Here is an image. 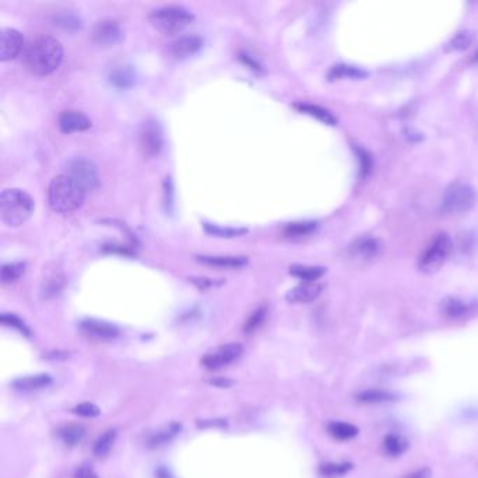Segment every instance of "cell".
I'll return each instance as SVG.
<instances>
[{
    "label": "cell",
    "mask_w": 478,
    "mask_h": 478,
    "mask_svg": "<svg viewBox=\"0 0 478 478\" xmlns=\"http://www.w3.org/2000/svg\"><path fill=\"white\" fill-rule=\"evenodd\" d=\"M63 58L61 42L52 37H38L30 42L24 54L27 69L37 76H47L55 72Z\"/></svg>",
    "instance_id": "1"
},
{
    "label": "cell",
    "mask_w": 478,
    "mask_h": 478,
    "mask_svg": "<svg viewBox=\"0 0 478 478\" xmlns=\"http://www.w3.org/2000/svg\"><path fill=\"white\" fill-rule=\"evenodd\" d=\"M86 190L66 174H61L51 181L48 201L56 214H71L79 209L85 202Z\"/></svg>",
    "instance_id": "2"
},
{
    "label": "cell",
    "mask_w": 478,
    "mask_h": 478,
    "mask_svg": "<svg viewBox=\"0 0 478 478\" xmlns=\"http://www.w3.org/2000/svg\"><path fill=\"white\" fill-rule=\"evenodd\" d=\"M34 214V200L23 190L8 188L0 197V218L11 228L24 225Z\"/></svg>",
    "instance_id": "3"
},
{
    "label": "cell",
    "mask_w": 478,
    "mask_h": 478,
    "mask_svg": "<svg viewBox=\"0 0 478 478\" xmlns=\"http://www.w3.org/2000/svg\"><path fill=\"white\" fill-rule=\"evenodd\" d=\"M149 20L152 25L163 34H177L190 27L195 17L183 6H164L154 10Z\"/></svg>",
    "instance_id": "4"
},
{
    "label": "cell",
    "mask_w": 478,
    "mask_h": 478,
    "mask_svg": "<svg viewBox=\"0 0 478 478\" xmlns=\"http://www.w3.org/2000/svg\"><path fill=\"white\" fill-rule=\"evenodd\" d=\"M477 202V194L473 185L469 183L452 184L442 200V211L446 215H463L474 208Z\"/></svg>",
    "instance_id": "5"
},
{
    "label": "cell",
    "mask_w": 478,
    "mask_h": 478,
    "mask_svg": "<svg viewBox=\"0 0 478 478\" xmlns=\"http://www.w3.org/2000/svg\"><path fill=\"white\" fill-rule=\"evenodd\" d=\"M453 250V243L446 233H439L432 240L419 258V269L425 274L436 272L449 258Z\"/></svg>",
    "instance_id": "6"
},
{
    "label": "cell",
    "mask_w": 478,
    "mask_h": 478,
    "mask_svg": "<svg viewBox=\"0 0 478 478\" xmlns=\"http://www.w3.org/2000/svg\"><path fill=\"white\" fill-rule=\"evenodd\" d=\"M164 145L163 129L156 120H147L139 132V146L145 157H156Z\"/></svg>",
    "instance_id": "7"
},
{
    "label": "cell",
    "mask_w": 478,
    "mask_h": 478,
    "mask_svg": "<svg viewBox=\"0 0 478 478\" xmlns=\"http://www.w3.org/2000/svg\"><path fill=\"white\" fill-rule=\"evenodd\" d=\"M66 176L78 181L86 191L94 190L99 185V174L96 166L85 159L72 160L66 167Z\"/></svg>",
    "instance_id": "8"
},
{
    "label": "cell",
    "mask_w": 478,
    "mask_h": 478,
    "mask_svg": "<svg viewBox=\"0 0 478 478\" xmlns=\"http://www.w3.org/2000/svg\"><path fill=\"white\" fill-rule=\"evenodd\" d=\"M123 38L120 23L113 18H104L99 21L92 32V39L97 47L111 48L120 44Z\"/></svg>",
    "instance_id": "9"
},
{
    "label": "cell",
    "mask_w": 478,
    "mask_h": 478,
    "mask_svg": "<svg viewBox=\"0 0 478 478\" xmlns=\"http://www.w3.org/2000/svg\"><path fill=\"white\" fill-rule=\"evenodd\" d=\"M241 353H243V347L238 343L226 344V345L215 348L214 351H209L202 359V363L205 367L211 370H218L235 362L241 355Z\"/></svg>",
    "instance_id": "10"
},
{
    "label": "cell",
    "mask_w": 478,
    "mask_h": 478,
    "mask_svg": "<svg viewBox=\"0 0 478 478\" xmlns=\"http://www.w3.org/2000/svg\"><path fill=\"white\" fill-rule=\"evenodd\" d=\"M23 35L14 28H3L0 32V61L14 59L23 49Z\"/></svg>",
    "instance_id": "11"
},
{
    "label": "cell",
    "mask_w": 478,
    "mask_h": 478,
    "mask_svg": "<svg viewBox=\"0 0 478 478\" xmlns=\"http://www.w3.org/2000/svg\"><path fill=\"white\" fill-rule=\"evenodd\" d=\"M80 329L86 336L92 337L94 340H100V341L114 340L120 334V331L116 326L106 323V321L94 320V319H87V320L82 321Z\"/></svg>",
    "instance_id": "12"
},
{
    "label": "cell",
    "mask_w": 478,
    "mask_h": 478,
    "mask_svg": "<svg viewBox=\"0 0 478 478\" xmlns=\"http://www.w3.org/2000/svg\"><path fill=\"white\" fill-rule=\"evenodd\" d=\"M58 125L63 133H73V132H82V130L90 129L92 121L80 111L68 110L59 116Z\"/></svg>",
    "instance_id": "13"
},
{
    "label": "cell",
    "mask_w": 478,
    "mask_h": 478,
    "mask_svg": "<svg viewBox=\"0 0 478 478\" xmlns=\"http://www.w3.org/2000/svg\"><path fill=\"white\" fill-rule=\"evenodd\" d=\"M204 45V39L198 35H185L176 39L171 47L170 52L176 59H187L195 55Z\"/></svg>",
    "instance_id": "14"
},
{
    "label": "cell",
    "mask_w": 478,
    "mask_h": 478,
    "mask_svg": "<svg viewBox=\"0 0 478 478\" xmlns=\"http://www.w3.org/2000/svg\"><path fill=\"white\" fill-rule=\"evenodd\" d=\"M323 290V285L317 282H303L286 293V300L290 303H309L314 300Z\"/></svg>",
    "instance_id": "15"
},
{
    "label": "cell",
    "mask_w": 478,
    "mask_h": 478,
    "mask_svg": "<svg viewBox=\"0 0 478 478\" xmlns=\"http://www.w3.org/2000/svg\"><path fill=\"white\" fill-rule=\"evenodd\" d=\"M181 431V425L177 422H171L168 425H164L161 428H159L157 431L152 432L147 436V446L154 449V448H160L166 443H168L170 441H173Z\"/></svg>",
    "instance_id": "16"
},
{
    "label": "cell",
    "mask_w": 478,
    "mask_h": 478,
    "mask_svg": "<svg viewBox=\"0 0 478 478\" xmlns=\"http://www.w3.org/2000/svg\"><path fill=\"white\" fill-rule=\"evenodd\" d=\"M198 261L211 266L218 268H243L248 264L247 257H235V255H202L198 257Z\"/></svg>",
    "instance_id": "17"
},
{
    "label": "cell",
    "mask_w": 478,
    "mask_h": 478,
    "mask_svg": "<svg viewBox=\"0 0 478 478\" xmlns=\"http://www.w3.org/2000/svg\"><path fill=\"white\" fill-rule=\"evenodd\" d=\"M51 383H52V377L49 374L41 373V374H31V376L18 377L13 381V387L16 390L32 391V390H39V388L48 387Z\"/></svg>",
    "instance_id": "18"
},
{
    "label": "cell",
    "mask_w": 478,
    "mask_h": 478,
    "mask_svg": "<svg viewBox=\"0 0 478 478\" xmlns=\"http://www.w3.org/2000/svg\"><path fill=\"white\" fill-rule=\"evenodd\" d=\"M441 310L448 319H460L472 310V306L459 298H446L441 303Z\"/></svg>",
    "instance_id": "19"
},
{
    "label": "cell",
    "mask_w": 478,
    "mask_h": 478,
    "mask_svg": "<svg viewBox=\"0 0 478 478\" xmlns=\"http://www.w3.org/2000/svg\"><path fill=\"white\" fill-rule=\"evenodd\" d=\"M380 251V243L379 240L373 238H363L354 243L353 245V254H355L362 259H369L377 255Z\"/></svg>",
    "instance_id": "20"
},
{
    "label": "cell",
    "mask_w": 478,
    "mask_h": 478,
    "mask_svg": "<svg viewBox=\"0 0 478 478\" xmlns=\"http://www.w3.org/2000/svg\"><path fill=\"white\" fill-rule=\"evenodd\" d=\"M110 82L120 89L132 87L136 82V72L132 66H118L111 72Z\"/></svg>",
    "instance_id": "21"
},
{
    "label": "cell",
    "mask_w": 478,
    "mask_h": 478,
    "mask_svg": "<svg viewBox=\"0 0 478 478\" xmlns=\"http://www.w3.org/2000/svg\"><path fill=\"white\" fill-rule=\"evenodd\" d=\"M290 275L305 281V282H316L326 274V268L323 266H312V265H292L289 268Z\"/></svg>",
    "instance_id": "22"
},
{
    "label": "cell",
    "mask_w": 478,
    "mask_h": 478,
    "mask_svg": "<svg viewBox=\"0 0 478 478\" xmlns=\"http://www.w3.org/2000/svg\"><path fill=\"white\" fill-rule=\"evenodd\" d=\"M300 113L307 114L310 117H314L316 120L321 121L326 125H336L337 120L336 117L326 109L314 106V104H307V103H302V104H296L295 106Z\"/></svg>",
    "instance_id": "23"
},
{
    "label": "cell",
    "mask_w": 478,
    "mask_h": 478,
    "mask_svg": "<svg viewBox=\"0 0 478 478\" xmlns=\"http://www.w3.org/2000/svg\"><path fill=\"white\" fill-rule=\"evenodd\" d=\"M58 436L66 446H76L85 438V428L79 425H65L58 429Z\"/></svg>",
    "instance_id": "24"
},
{
    "label": "cell",
    "mask_w": 478,
    "mask_h": 478,
    "mask_svg": "<svg viewBox=\"0 0 478 478\" xmlns=\"http://www.w3.org/2000/svg\"><path fill=\"white\" fill-rule=\"evenodd\" d=\"M317 228L316 222H295V223H289L283 235L289 239H298V238H305L312 235Z\"/></svg>",
    "instance_id": "25"
},
{
    "label": "cell",
    "mask_w": 478,
    "mask_h": 478,
    "mask_svg": "<svg viewBox=\"0 0 478 478\" xmlns=\"http://www.w3.org/2000/svg\"><path fill=\"white\" fill-rule=\"evenodd\" d=\"M116 438H117V431L116 429H110L107 431L104 435H102L96 443H94V448H93V452L97 458H104L110 453V451L113 449L114 446V442H116Z\"/></svg>",
    "instance_id": "26"
},
{
    "label": "cell",
    "mask_w": 478,
    "mask_h": 478,
    "mask_svg": "<svg viewBox=\"0 0 478 478\" xmlns=\"http://www.w3.org/2000/svg\"><path fill=\"white\" fill-rule=\"evenodd\" d=\"M329 432L338 441H348L358 435L359 429L347 422H333L329 425Z\"/></svg>",
    "instance_id": "27"
},
{
    "label": "cell",
    "mask_w": 478,
    "mask_h": 478,
    "mask_svg": "<svg viewBox=\"0 0 478 478\" xmlns=\"http://www.w3.org/2000/svg\"><path fill=\"white\" fill-rule=\"evenodd\" d=\"M363 76H366V72L360 71L355 66H350V65H336L329 73L330 80H337V79H344V78L360 79Z\"/></svg>",
    "instance_id": "28"
},
{
    "label": "cell",
    "mask_w": 478,
    "mask_h": 478,
    "mask_svg": "<svg viewBox=\"0 0 478 478\" xmlns=\"http://www.w3.org/2000/svg\"><path fill=\"white\" fill-rule=\"evenodd\" d=\"M383 448H384V452L387 455H390V456H400V455H403L407 451L408 443H407L405 439H403L398 435H388L383 441Z\"/></svg>",
    "instance_id": "29"
},
{
    "label": "cell",
    "mask_w": 478,
    "mask_h": 478,
    "mask_svg": "<svg viewBox=\"0 0 478 478\" xmlns=\"http://www.w3.org/2000/svg\"><path fill=\"white\" fill-rule=\"evenodd\" d=\"M24 271H25V264L24 262L4 264L3 268H1V282L3 283L16 282L17 279L21 278Z\"/></svg>",
    "instance_id": "30"
},
{
    "label": "cell",
    "mask_w": 478,
    "mask_h": 478,
    "mask_svg": "<svg viewBox=\"0 0 478 478\" xmlns=\"http://www.w3.org/2000/svg\"><path fill=\"white\" fill-rule=\"evenodd\" d=\"M396 400V396L383 390H366L358 396L360 403H386Z\"/></svg>",
    "instance_id": "31"
},
{
    "label": "cell",
    "mask_w": 478,
    "mask_h": 478,
    "mask_svg": "<svg viewBox=\"0 0 478 478\" xmlns=\"http://www.w3.org/2000/svg\"><path fill=\"white\" fill-rule=\"evenodd\" d=\"M351 469V463H326L319 469V472L326 477H340L347 474Z\"/></svg>",
    "instance_id": "32"
},
{
    "label": "cell",
    "mask_w": 478,
    "mask_h": 478,
    "mask_svg": "<svg viewBox=\"0 0 478 478\" xmlns=\"http://www.w3.org/2000/svg\"><path fill=\"white\" fill-rule=\"evenodd\" d=\"M472 41H473V35L469 31H462L451 39L446 49L448 51H463L470 47Z\"/></svg>",
    "instance_id": "33"
},
{
    "label": "cell",
    "mask_w": 478,
    "mask_h": 478,
    "mask_svg": "<svg viewBox=\"0 0 478 478\" xmlns=\"http://www.w3.org/2000/svg\"><path fill=\"white\" fill-rule=\"evenodd\" d=\"M265 316H266V307L265 306H261V307H258L248 319H247V321H245V324H244V333H252V331H255L262 323H264V320H265Z\"/></svg>",
    "instance_id": "34"
},
{
    "label": "cell",
    "mask_w": 478,
    "mask_h": 478,
    "mask_svg": "<svg viewBox=\"0 0 478 478\" xmlns=\"http://www.w3.org/2000/svg\"><path fill=\"white\" fill-rule=\"evenodd\" d=\"M0 320H1V323H3L4 326H10V327H13V329H17L21 334L30 336L28 327L23 323V320H20L18 317H16L14 314H1Z\"/></svg>",
    "instance_id": "35"
},
{
    "label": "cell",
    "mask_w": 478,
    "mask_h": 478,
    "mask_svg": "<svg viewBox=\"0 0 478 478\" xmlns=\"http://www.w3.org/2000/svg\"><path fill=\"white\" fill-rule=\"evenodd\" d=\"M75 412L86 418H94L100 415V408L92 403H82L75 408Z\"/></svg>",
    "instance_id": "36"
},
{
    "label": "cell",
    "mask_w": 478,
    "mask_h": 478,
    "mask_svg": "<svg viewBox=\"0 0 478 478\" xmlns=\"http://www.w3.org/2000/svg\"><path fill=\"white\" fill-rule=\"evenodd\" d=\"M207 231L214 233V235H218L221 238H233V236H238V235H241V233H245L247 231L244 229H240V231H235V229H221V228H211L209 225H207Z\"/></svg>",
    "instance_id": "37"
},
{
    "label": "cell",
    "mask_w": 478,
    "mask_h": 478,
    "mask_svg": "<svg viewBox=\"0 0 478 478\" xmlns=\"http://www.w3.org/2000/svg\"><path fill=\"white\" fill-rule=\"evenodd\" d=\"M359 159H360V170L363 173V176H367V173L370 171V167H372V161H370V157L362 152V150H358Z\"/></svg>",
    "instance_id": "38"
},
{
    "label": "cell",
    "mask_w": 478,
    "mask_h": 478,
    "mask_svg": "<svg viewBox=\"0 0 478 478\" xmlns=\"http://www.w3.org/2000/svg\"><path fill=\"white\" fill-rule=\"evenodd\" d=\"M75 478L99 477H97V474L94 473V470H93L92 467H89V466H83V467H80V469H78V470H76V473H75Z\"/></svg>",
    "instance_id": "39"
},
{
    "label": "cell",
    "mask_w": 478,
    "mask_h": 478,
    "mask_svg": "<svg viewBox=\"0 0 478 478\" xmlns=\"http://www.w3.org/2000/svg\"><path fill=\"white\" fill-rule=\"evenodd\" d=\"M58 24H62V25H65L66 28L71 27L72 24H73L75 27H80V21H79L76 17H73V16H62V17H59V18H58Z\"/></svg>",
    "instance_id": "40"
},
{
    "label": "cell",
    "mask_w": 478,
    "mask_h": 478,
    "mask_svg": "<svg viewBox=\"0 0 478 478\" xmlns=\"http://www.w3.org/2000/svg\"><path fill=\"white\" fill-rule=\"evenodd\" d=\"M405 478H432V472L429 469H421V470L411 473Z\"/></svg>",
    "instance_id": "41"
},
{
    "label": "cell",
    "mask_w": 478,
    "mask_h": 478,
    "mask_svg": "<svg viewBox=\"0 0 478 478\" xmlns=\"http://www.w3.org/2000/svg\"><path fill=\"white\" fill-rule=\"evenodd\" d=\"M156 478H176L173 474H171V472L170 470H167L166 467H160L159 470H157V473H156Z\"/></svg>",
    "instance_id": "42"
},
{
    "label": "cell",
    "mask_w": 478,
    "mask_h": 478,
    "mask_svg": "<svg viewBox=\"0 0 478 478\" xmlns=\"http://www.w3.org/2000/svg\"><path fill=\"white\" fill-rule=\"evenodd\" d=\"M212 384H216L219 387H226V386L232 384V381H229V380H212Z\"/></svg>",
    "instance_id": "43"
},
{
    "label": "cell",
    "mask_w": 478,
    "mask_h": 478,
    "mask_svg": "<svg viewBox=\"0 0 478 478\" xmlns=\"http://www.w3.org/2000/svg\"><path fill=\"white\" fill-rule=\"evenodd\" d=\"M472 62H478V49L473 54V56H472Z\"/></svg>",
    "instance_id": "44"
}]
</instances>
